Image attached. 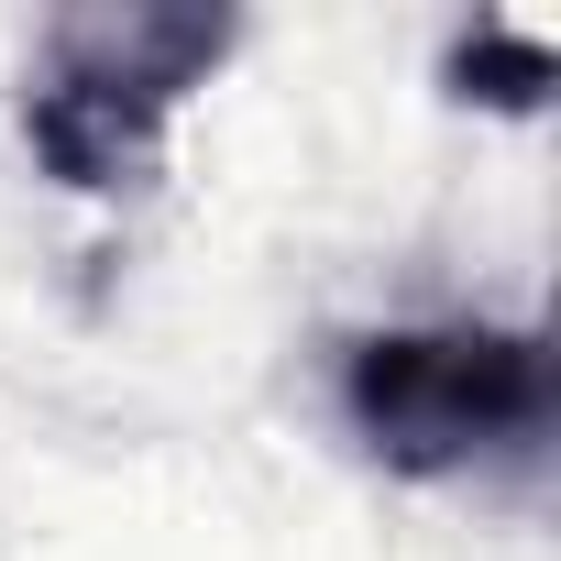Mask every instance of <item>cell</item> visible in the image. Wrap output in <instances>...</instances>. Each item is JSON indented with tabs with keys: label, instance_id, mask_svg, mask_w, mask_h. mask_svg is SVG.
<instances>
[{
	"label": "cell",
	"instance_id": "cell-1",
	"mask_svg": "<svg viewBox=\"0 0 561 561\" xmlns=\"http://www.w3.org/2000/svg\"><path fill=\"white\" fill-rule=\"evenodd\" d=\"M342 430L408 484L528 473L550 451V342L528 320H386L342 342Z\"/></svg>",
	"mask_w": 561,
	"mask_h": 561
},
{
	"label": "cell",
	"instance_id": "cell-2",
	"mask_svg": "<svg viewBox=\"0 0 561 561\" xmlns=\"http://www.w3.org/2000/svg\"><path fill=\"white\" fill-rule=\"evenodd\" d=\"M242 45L231 12H67L23 67V144L56 187L122 198L154 176L165 122L220 78Z\"/></svg>",
	"mask_w": 561,
	"mask_h": 561
}]
</instances>
